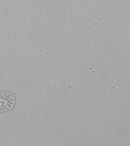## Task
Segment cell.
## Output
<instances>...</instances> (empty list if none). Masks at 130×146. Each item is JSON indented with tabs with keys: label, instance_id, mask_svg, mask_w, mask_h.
<instances>
[{
	"label": "cell",
	"instance_id": "obj_1",
	"mask_svg": "<svg viewBox=\"0 0 130 146\" xmlns=\"http://www.w3.org/2000/svg\"><path fill=\"white\" fill-rule=\"evenodd\" d=\"M15 103L14 95L10 92H0V112L11 110L13 108Z\"/></svg>",
	"mask_w": 130,
	"mask_h": 146
}]
</instances>
